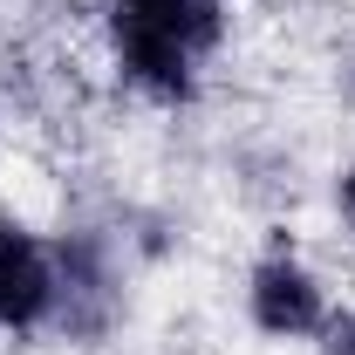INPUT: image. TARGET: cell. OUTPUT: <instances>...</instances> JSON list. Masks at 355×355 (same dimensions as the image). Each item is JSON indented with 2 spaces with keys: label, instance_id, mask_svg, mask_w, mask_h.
I'll list each match as a JSON object with an SVG mask.
<instances>
[{
  "label": "cell",
  "instance_id": "obj_2",
  "mask_svg": "<svg viewBox=\"0 0 355 355\" xmlns=\"http://www.w3.org/2000/svg\"><path fill=\"white\" fill-rule=\"evenodd\" d=\"M246 314H253V328L273 335V342H308L328 328V287H321V273L308 260H294V253H266L253 273H246Z\"/></svg>",
  "mask_w": 355,
  "mask_h": 355
},
{
  "label": "cell",
  "instance_id": "obj_4",
  "mask_svg": "<svg viewBox=\"0 0 355 355\" xmlns=\"http://www.w3.org/2000/svg\"><path fill=\"white\" fill-rule=\"evenodd\" d=\"M314 355H355V314H328L321 349H314Z\"/></svg>",
  "mask_w": 355,
  "mask_h": 355
},
{
  "label": "cell",
  "instance_id": "obj_5",
  "mask_svg": "<svg viewBox=\"0 0 355 355\" xmlns=\"http://www.w3.org/2000/svg\"><path fill=\"white\" fill-rule=\"evenodd\" d=\"M335 198H342V219L355 225V164H349V171H342V184H335Z\"/></svg>",
  "mask_w": 355,
  "mask_h": 355
},
{
  "label": "cell",
  "instance_id": "obj_3",
  "mask_svg": "<svg viewBox=\"0 0 355 355\" xmlns=\"http://www.w3.org/2000/svg\"><path fill=\"white\" fill-rule=\"evenodd\" d=\"M55 294H62L55 253H48L28 225L0 219V328L7 335H28V328L55 321Z\"/></svg>",
  "mask_w": 355,
  "mask_h": 355
},
{
  "label": "cell",
  "instance_id": "obj_1",
  "mask_svg": "<svg viewBox=\"0 0 355 355\" xmlns=\"http://www.w3.org/2000/svg\"><path fill=\"white\" fill-rule=\"evenodd\" d=\"M110 35L130 89L150 103H191L198 62L225 35V0H110Z\"/></svg>",
  "mask_w": 355,
  "mask_h": 355
}]
</instances>
